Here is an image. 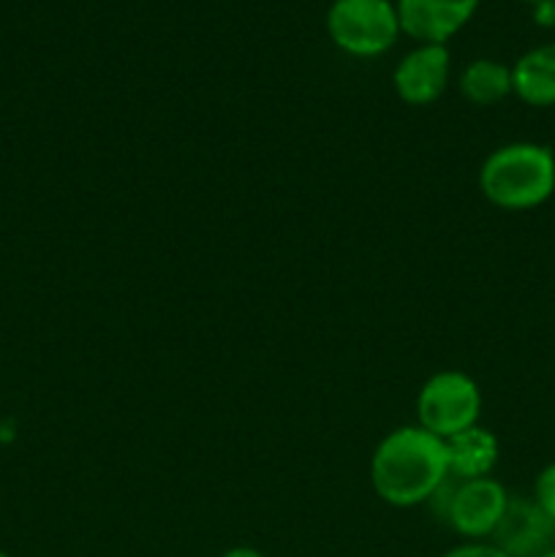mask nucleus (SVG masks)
Instances as JSON below:
<instances>
[{
    "instance_id": "1",
    "label": "nucleus",
    "mask_w": 555,
    "mask_h": 557,
    "mask_svg": "<svg viewBox=\"0 0 555 557\" xmlns=\"http://www.w3.org/2000/svg\"><path fill=\"white\" fill-rule=\"evenodd\" d=\"M446 479L449 466L444 441L419 424H406L386 433L370 457L373 493L395 509L430 504Z\"/></svg>"
},
{
    "instance_id": "2",
    "label": "nucleus",
    "mask_w": 555,
    "mask_h": 557,
    "mask_svg": "<svg viewBox=\"0 0 555 557\" xmlns=\"http://www.w3.org/2000/svg\"><path fill=\"white\" fill-rule=\"evenodd\" d=\"M479 190L498 210H536L555 194V152L539 141H509L479 166Z\"/></svg>"
},
{
    "instance_id": "3",
    "label": "nucleus",
    "mask_w": 555,
    "mask_h": 557,
    "mask_svg": "<svg viewBox=\"0 0 555 557\" xmlns=\"http://www.w3.org/2000/svg\"><path fill=\"white\" fill-rule=\"evenodd\" d=\"M324 25L330 41L351 58H379L403 33L395 0H332Z\"/></svg>"
},
{
    "instance_id": "4",
    "label": "nucleus",
    "mask_w": 555,
    "mask_h": 557,
    "mask_svg": "<svg viewBox=\"0 0 555 557\" xmlns=\"http://www.w3.org/2000/svg\"><path fill=\"white\" fill-rule=\"evenodd\" d=\"M482 389L462 370H439L417 395V424L441 441L479 424Z\"/></svg>"
},
{
    "instance_id": "5",
    "label": "nucleus",
    "mask_w": 555,
    "mask_h": 557,
    "mask_svg": "<svg viewBox=\"0 0 555 557\" xmlns=\"http://www.w3.org/2000/svg\"><path fill=\"white\" fill-rule=\"evenodd\" d=\"M444 493L446 525L466 542H490L511 498L495 476L468 479V482H457L449 476Z\"/></svg>"
},
{
    "instance_id": "6",
    "label": "nucleus",
    "mask_w": 555,
    "mask_h": 557,
    "mask_svg": "<svg viewBox=\"0 0 555 557\" xmlns=\"http://www.w3.org/2000/svg\"><path fill=\"white\" fill-rule=\"evenodd\" d=\"M452 79V52L446 44H417L392 71V87L408 107H430Z\"/></svg>"
},
{
    "instance_id": "7",
    "label": "nucleus",
    "mask_w": 555,
    "mask_h": 557,
    "mask_svg": "<svg viewBox=\"0 0 555 557\" xmlns=\"http://www.w3.org/2000/svg\"><path fill=\"white\" fill-rule=\"evenodd\" d=\"M482 0H395L400 30L417 44H446L473 20Z\"/></svg>"
},
{
    "instance_id": "8",
    "label": "nucleus",
    "mask_w": 555,
    "mask_h": 557,
    "mask_svg": "<svg viewBox=\"0 0 555 557\" xmlns=\"http://www.w3.org/2000/svg\"><path fill=\"white\" fill-rule=\"evenodd\" d=\"M490 542L509 557H542L555 549V522L533 504V498H509L504 520Z\"/></svg>"
},
{
    "instance_id": "9",
    "label": "nucleus",
    "mask_w": 555,
    "mask_h": 557,
    "mask_svg": "<svg viewBox=\"0 0 555 557\" xmlns=\"http://www.w3.org/2000/svg\"><path fill=\"white\" fill-rule=\"evenodd\" d=\"M444 446L449 476L457 479V482L493 476L495 466H498V438L482 424H473V428L452 435V438L444 441Z\"/></svg>"
},
{
    "instance_id": "10",
    "label": "nucleus",
    "mask_w": 555,
    "mask_h": 557,
    "mask_svg": "<svg viewBox=\"0 0 555 557\" xmlns=\"http://www.w3.org/2000/svg\"><path fill=\"white\" fill-rule=\"evenodd\" d=\"M511 96L533 109L555 107V41L531 47L511 63Z\"/></svg>"
},
{
    "instance_id": "11",
    "label": "nucleus",
    "mask_w": 555,
    "mask_h": 557,
    "mask_svg": "<svg viewBox=\"0 0 555 557\" xmlns=\"http://www.w3.org/2000/svg\"><path fill=\"white\" fill-rule=\"evenodd\" d=\"M457 90L471 107H495L511 96V65L493 58H477L457 76Z\"/></svg>"
},
{
    "instance_id": "12",
    "label": "nucleus",
    "mask_w": 555,
    "mask_h": 557,
    "mask_svg": "<svg viewBox=\"0 0 555 557\" xmlns=\"http://www.w3.org/2000/svg\"><path fill=\"white\" fill-rule=\"evenodd\" d=\"M533 504L555 522V462L544 466L536 473V482H533Z\"/></svg>"
},
{
    "instance_id": "13",
    "label": "nucleus",
    "mask_w": 555,
    "mask_h": 557,
    "mask_svg": "<svg viewBox=\"0 0 555 557\" xmlns=\"http://www.w3.org/2000/svg\"><path fill=\"white\" fill-rule=\"evenodd\" d=\"M441 557H509L506 553H501L493 542H462L457 547L446 549Z\"/></svg>"
},
{
    "instance_id": "14",
    "label": "nucleus",
    "mask_w": 555,
    "mask_h": 557,
    "mask_svg": "<svg viewBox=\"0 0 555 557\" xmlns=\"http://www.w3.org/2000/svg\"><path fill=\"white\" fill-rule=\"evenodd\" d=\"M221 557H267V555L259 553L256 547H232V549H226Z\"/></svg>"
},
{
    "instance_id": "15",
    "label": "nucleus",
    "mask_w": 555,
    "mask_h": 557,
    "mask_svg": "<svg viewBox=\"0 0 555 557\" xmlns=\"http://www.w3.org/2000/svg\"><path fill=\"white\" fill-rule=\"evenodd\" d=\"M542 557H555V549H550V553H544Z\"/></svg>"
},
{
    "instance_id": "16",
    "label": "nucleus",
    "mask_w": 555,
    "mask_h": 557,
    "mask_svg": "<svg viewBox=\"0 0 555 557\" xmlns=\"http://www.w3.org/2000/svg\"><path fill=\"white\" fill-rule=\"evenodd\" d=\"M526 3H533V5H536V3H544V0H526Z\"/></svg>"
},
{
    "instance_id": "17",
    "label": "nucleus",
    "mask_w": 555,
    "mask_h": 557,
    "mask_svg": "<svg viewBox=\"0 0 555 557\" xmlns=\"http://www.w3.org/2000/svg\"><path fill=\"white\" fill-rule=\"evenodd\" d=\"M0 557H11L9 553H3V549H0Z\"/></svg>"
},
{
    "instance_id": "18",
    "label": "nucleus",
    "mask_w": 555,
    "mask_h": 557,
    "mask_svg": "<svg viewBox=\"0 0 555 557\" xmlns=\"http://www.w3.org/2000/svg\"><path fill=\"white\" fill-rule=\"evenodd\" d=\"M553 5H555V0H553Z\"/></svg>"
}]
</instances>
